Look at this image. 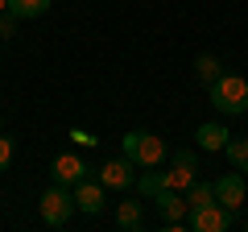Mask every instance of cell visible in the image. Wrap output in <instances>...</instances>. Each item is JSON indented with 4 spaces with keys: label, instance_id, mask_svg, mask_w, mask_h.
I'll return each mask as SVG.
<instances>
[{
    "label": "cell",
    "instance_id": "obj_1",
    "mask_svg": "<svg viewBox=\"0 0 248 232\" xmlns=\"http://www.w3.org/2000/svg\"><path fill=\"white\" fill-rule=\"evenodd\" d=\"M211 108L223 116H244L248 112V79L244 75H219L211 83Z\"/></svg>",
    "mask_w": 248,
    "mask_h": 232
},
{
    "label": "cell",
    "instance_id": "obj_2",
    "mask_svg": "<svg viewBox=\"0 0 248 232\" xmlns=\"http://www.w3.org/2000/svg\"><path fill=\"white\" fill-rule=\"evenodd\" d=\"M124 158H133V166H161L170 158V145L157 133L133 129V133H124Z\"/></svg>",
    "mask_w": 248,
    "mask_h": 232
},
{
    "label": "cell",
    "instance_id": "obj_3",
    "mask_svg": "<svg viewBox=\"0 0 248 232\" xmlns=\"http://www.w3.org/2000/svg\"><path fill=\"white\" fill-rule=\"evenodd\" d=\"M37 212H42V224H50V228H66V224H71V215L79 212V207H75V191L50 182V191L37 199Z\"/></svg>",
    "mask_w": 248,
    "mask_h": 232
},
{
    "label": "cell",
    "instance_id": "obj_4",
    "mask_svg": "<svg viewBox=\"0 0 248 232\" xmlns=\"http://www.w3.org/2000/svg\"><path fill=\"white\" fill-rule=\"evenodd\" d=\"M186 228L190 232H223V228H232V212L223 203L190 207V212H186Z\"/></svg>",
    "mask_w": 248,
    "mask_h": 232
},
{
    "label": "cell",
    "instance_id": "obj_5",
    "mask_svg": "<svg viewBox=\"0 0 248 232\" xmlns=\"http://www.w3.org/2000/svg\"><path fill=\"white\" fill-rule=\"evenodd\" d=\"M91 170H87V162L79 158V153H58V158L50 162V179L58 182V187H75V182H83Z\"/></svg>",
    "mask_w": 248,
    "mask_h": 232
},
{
    "label": "cell",
    "instance_id": "obj_6",
    "mask_svg": "<svg viewBox=\"0 0 248 232\" xmlns=\"http://www.w3.org/2000/svg\"><path fill=\"white\" fill-rule=\"evenodd\" d=\"M99 182H104V191H128L137 182L133 174V158H112L99 166Z\"/></svg>",
    "mask_w": 248,
    "mask_h": 232
},
{
    "label": "cell",
    "instance_id": "obj_7",
    "mask_svg": "<svg viewBox=\"0 0 248 232\" xmlns=\"http://www.w3.org/2000/svg\"><path fill=\"white\" fill-rule=\"evenodd\" d=\"M215 203H223L228 212H240V207H244V174H240V170L215 179Z\"/></svg>",
    "mask_w": 248,
    "mask_h": 232
},
{
    "label": "cell",
    "instance_id": "obj_8",
    "mask_svg": "<svg viewBox=\"0 0 248 232\" xmlns=\"http://www.w3.org/2000/svg\"><path fill=\"white\" fill-rule=\"evenodd\" d=\"M75 207H79V212H87V215H99L104 212V182H91V179H83V182H75Z\"/></svg>",
    "mask_w": 248,
    "mask_h": 232
},
{
    "label": "cell",
    "instance_id": "obj_9",
    "mask_svg": "<svg viewBox=\"0 0 248 232\" xmlns=\"http://www.w3.org/2000/svg\"><path fill=\"white\" fill-rule=\"evenodd\" d=\"M195 141H199V149H228V141H232V133L219 125V120H207V125H199L195 129Z\"/></svg>",
    "mask_w": 248,
    "mask_h": 232
},
{
    "label": "cell",
    "instance_id": "obj_10",
    "mask_svg": "<svg viewBox=\"0 0 248 232\" xmlns=\"http://www.w3.org/2000/svg\"><path fill=\"white\" fill-rule=\"evenodd\" d=\"M153 199H157V212L166 215V220H186V212H190L182 191H170V187H166V191H157Z\"/></svg>",
    "mask_w": 248,
    "mask_h": 232
},
{
    "label": "cell",
    "instance_id": "obj_11",
    "mask_svg": "<svg viewBox=\"0 0 248 232\" xmlns=\"http://www.w3.org/2000/svg\"><path fill=\"white\" fill-rule=\"evenodd\" d=\"M133 187H137L141 199H153L157 191H166V170H161V166H145V174H137Z\"/></svg>",
    "mask_w": 248,
    "mask_h": 232
},
{
    "label": "cell",
    "instance_id": "obj_12",
    "mask_svg": "<svg viewBox=\"0 0 248 232\" xmlns=\"http://www.w3.org/2000/svg\"><path fill=\"white\" fill-rule=\"evenodd\" d=\"M116 224H120V228H128V232L145 228V207L137 203V199H124V203H116Z\"/></svg>",
    "mask_w": 248,
    "mask_h": 232
},
{
    "label": "cell",
    "instance_id": "obj_13",
    "mask_svg": "<svg viewBox=\"0 0 248 232\" xmlns=\"http://www.w3.org/2000/svg\"><path fill=\"white\" fill-rule=\"evenodd\" d=\"M195 179H199V166H178V162H170V170H166V187L170 191H186Z\"/></svg>",
    "mask_w": 248,
    "mask_h": 232
},
{
    "label": "cell",
    "instance_id": "obj_14",
    "mask_svg": "<svg viewBox=\"0 0 248 232\" xmlns=\"http://www.w3.org/2000/svg\"><path fill=\"white\" fill-rule=\"evenodd\" d=\"M50 4H54V0H9V13L17 21H33V17H42Z\"/></svg>",
    "mask_w": 248,
    "mask_h": 232
},
{
    "label": "cell",
    "instance_id": "obj_15",
    "mask_svg": "<svg viewBox=\"0 0 248 232\" xmlns=\"http://www.w3.org/2000/svg\"><path fill=\"white\" fill-rule=\"evenodd\" d=\"M182 195H186V207H207V203H215V182H199L195 179Z\"/></svg>",
    "mask_w": 248,
    "mask_h": 232
},
{
    "label": "cell",
    "instance_id": "obj_16",
    "mask_svg": "<svg viewBox=\"0 0 248 232\" xmlns=\"http://www.w3.org/2000/svg\"><path fill=\"white\" fill-rule=\"evenodd\" d=\"M195 75H199V79L207 83V87H211V83H215V79L223 75V63L215 58V54H199V58H195Z\"/></svg>",
    "mask_w": 248,
    "mask_h": 232
},
{
    "label": "cell",
    "instance_id": "obj_17",
    "mask_svg": "<svg viewBox=\"0 0 248 232\" xmlns=\"http://www.w3.org/2000/svg\"><path fill=\"white\" fill-rule=\"evenodd\" d=\"M228 162H232V170L248 174V137H236V141H228Z\"/></svg>",
    "mask_w": 248,
    "mask_h": 232
},
{
    "label": "cell",
    "instance_id": "obj_18",
    "mask_svg": "<svg viewBox=\"0 0 248 232\" xmlns=\"http://www.w3.org/2000/svg\"><path fill=\"white\" fill-rule=\"evenodd\" d=\"M71 141H75V145H83V149H87V145H95L99 137H95V133H87V129H71Z\"/></svg>",
    "mask_w": 248,
    "mask_h": 232
},
{
    "label": "cell",
    "instance_id": "obj_19",
    "mask_svg": "<svg viewBox=\"0 0 248 232\" xmlns=\"http://www.w3.org/2000/svg\"><path fill=\"white\" fill-rule=\"evenodd\" d=\"M13 29H17V17H13V13H0V37H4V42L13 37Z\"/></svg>",
    "mask_w": 248,
    "mask_h": 232
},
{
    "label": "cell",
    "instance_id": "obj_20",
    "mask_svg": "<svg viewBox=\"0 0 248 232\" xmlns=\"http://www.w3.org/2000/svg\"><path fill=\"white\" fill-rule=\"evenodd\" d=\"M9 162H13V141L0 133V170H9Z\"/></svg>",
    "mask_w": 248,
    "mask_h": 232
},
{
    "label": "cell",
    "instance_id": "obj_21",
    "mask_svg": "<svg viewBox=\"0 0 248 232\" xmlns=\"http://www.w3.org/2000/svg\"><path fill=\"white\" fill-rule=\"evenodd\" d=\"M170 162H178V166H199V158L190 149H174V153H170Z\"/></svg>",
    "mask_w": 248,
    "mask_h": 232
},
{
    "label": "cell",
    "instance_id": "obj_22",
    "mask_svg": "<svg viewBox=\"0 0 248 232\" xmlns=\"http://www.w3.org/2000/svg\"><path fill=\"white\" fill-rule=\"evenodd\" d=\"M0 13H9V0H0Z\"/></svg>",
    "mask_w": 248,
    "mask_h": 232
},
{
    "label": "cell",
    "instance_id": "obj_23",
    "mask_svg": "<svg viewBox=\"0 0 248 232\" xmlns=\"http://www.w3.org/2000/svg\"><path fill=\"white\" fill-rule=\"evenodd\" d=\"M244 228H248V220H244Z\"/></svg>",
    "mask_w": 248,
    "mask_h": 232
}]
</instances>
